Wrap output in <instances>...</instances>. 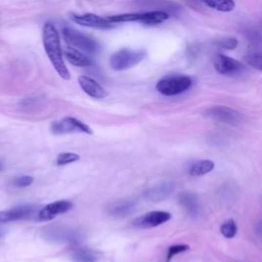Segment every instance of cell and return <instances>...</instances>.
Listing matches in <instances>:
<instances>
[{"mask_svg":"<svg viewBox=\"0 0 262 262\" xmlns=\"http://www.w3.org/2000/svg\"><path fill=\"white\" fill-rule=\"evenodd\" d=\"M63 38L66 43L75 49H78L82 52L96 53L100 50V44L93 38L85 35L84 33L75 30L70 27H65L63 29Z\"/></svg>","mask_w":262,"mask_h":262,"instance_id":"2","label":"cell"},{"mask_svg":"<svg viewBox=\"0 0 262 262\" xmlns=\"http://www.w3.org/2000/svg\"><path fill=\"white\" fill-rule=\"evenodd\" d=\"M35 208L32 206H21L9 210L0 211V223L28 219V218L33 216Z\"/></svg>","mask_w":262,"mask_h":262,"instance_id":"12","label":"cell"},{"mask_svg":"<svg viewBox=\"0 0 262 262\" xmlns=\"http://www.w3.org/2000/svg\"><path fill=\"white\" fill-rule=\"evenodd\" d=\"M1 169H2V163L0 162V170H1Z\"/></svg>","mask_w":262,"mask_h":262,"instance_id":"29","label":"cell"},{"mask_svg":"<svg viewBox=\"0 0 262 262\" xmlns=\"http://www.w3.org/2000/svg\"><path fill=\"white\" fill-rule=\"evenodd\" d=\"M42 40H43V46H44L45 52L51 65L53 66V68L56 69V71L63 79L69 80L71 78V75L63 59L61 39L59 32L57 28L54 27V25L46 23L43 26Z\"/></svg>","mask_w":262,"mask_h":262,"instance_id":"1","label":"cell"},{"mask_svg":"<svg viewBox=\"0 0 262 262\" xmlns=\"http://www.w3.org/2000/svg\"><path fill=\"white\" fill-rule=\"evenodd\" d=\"M172 215L166 211H152L139 216L133 221L135 227L151 228L165 223L171 219Z\"/></svg>","mask_w":262,"mask_h":262,"instance_id":"10","label":"cell"},{"mask_svg":"<svg viewBox=\"0 0 262 262\" xmlns=\"http://www.w3.org/2000/svg\"><path fill=\"white\" fill-rule=\"evenodd\" d=\"M73 203L67 200H62L50 203L39 211L38 219L41 221H49L56 218L59 214H64L72 210Z\"/></svg>","mask_w":262,"mask_h":262,"instance_id":"11","label":"cell"},{"mask_svg":"<svg viewBox=\"0 0 262 262\" xmlns=\"http://www.w3.org/2000/svg\"><path fill=\"white\" fill-rule=\"evenodd\" d=\"M134 208H135V205L133 202L123 201V202L115 203L111 207L110 213L114 216H126L132 213L134 211Z\"/></svg>","mask_w":262,"mask_h":262,"instance_id":"18","label":"cell"},{"mask_svg":"<svg viewBox=\"0 0 262 262\" xmlns=\"http://www.w3.org/2000/svg\"><path fill=\"white\" fill-rule=\"evenodd\" d=\"M33 181H34V178H33L32 176L23 175V176H20V177L16 178L14 181V184L18 188H26V187H29V185H31L33 183Z\"/></svg>","mask_w":262,"mask_h":262,"instance_id":"27","label":"cell"},{"mask_svg":"<svg viewBox=\"0 0 262 262\" xmlns=\"http://www.w3.org/2000/svg\"><path fill=\"white\" fill-rule=\"evenodd\" d=\"M193 80L185 75H168L162 78L156 85L157 90L166 96H174L183 93L191 88Z\"/></svg>","mask_w":262,"mask_h":262,"instance_id":"4","label":"cell"},{"mask_svg":"<svg viewBox=\"0 0 262 262\" xmlns=\"http://www.w3.org/2000/svg\"><path fill=\"white\" fill-rule=\"evenodd\" d=\"M214 69L215 71L224 76H234L243 73L246 69L245 66L239 61L229 58L224 54H217L214 59Z\"/></svg>","mask_w":262,"mask_h":262,"instance_id":"7","label":"cell"},{"mask_svg":"<svg viewBox=\"0 0 262 262\" xmlns=\"http://www.w3.org/2000/svg\"><path fill=\"white\" fill-rule=\"evenodd\" d=\"M179 202L182 204L185 209L190 211V213H196L198 211V201H196V196L192 194L183 193L179 196Z\"/></svg>","mask_w":262,"mask_h":262,"instance_id":"21","label":"cell"},{"mask_svg":"<svg viewBox=\"0 0 262 262\" xmlns=\"http://www.w3.org/2000/svg\"><path fill=\"white\" fill-rule=\"evenodd\" d=\"M65 57L75 67L86 68L92 65V61L88 57H86L82 51L73 47H68L65 50Z\"/></svg>","mask_w":262,"mask_h":262,"instance_id":"15","label":"cell"},{"mask_svg":"<svg viewBox=\"0 0 262 262\" xmlns=\"http://www.w3.org/2000/svg\"><path fill=\"white\" fill-rule=\"evenodd\" d=\"M78 82L82 90L93 98L101 100V98H105L108 95V92L104 87L88 76H80Z\"/></svg>","mask_w":262,"mask_h":262,"instance_id":"13","label":"cell"},{"mask_svg":"<svg viewBox=\"0 0 262 262\" xmlns=\"http://www.w3.org/2000/svg\"><path fill=\"white\" fill-rule=\"evenodd\" d=\"M80 160V156L75 154V153H62L58 156L57 159V165L58 166H65L68 164L77 162Z\"/></svg>","mask_w":262,"mask_h":262,"instance_id":"24","label":"cell"},{"mask_svg":"<svg viewBox=\"0 0 262 262\" xmlns=\"http://www.w3.org/2000/svg\"><path fill=\"white\" fill-rule=\"evenodd\" d=\"M207 116L216 121L231 125H238L243 121V115L241 113L224 106H215L211 108L207 112Z\"/></svg>","mask_w":262,"mask_h":262,"instance_id":"8","label":"cell"},{"mask_svg":"<svg viewBox=\"0 0 262 262\" xmlns=\"http://www.w3.org/2000/svg\"><path fill=\"white\" fill-rule=\"evenodd\" d=\"M146 57L144 50H132L123 48L112 54L110 59L111 68L115 71H125L134 67Z\"/></svg>","mask_w":262,"mask_h":262,"instance_id":"5","label":"cell"},{"mask_svg":"<svg viewBox=\"0 0 262 262\" xmlns=\"http://www.w3.org/2000/svg\"><path fill=\"white\" fill-rule=\"evenodd\" d=\"M220 232L224 238L233 239L238 233V226L233 219H229L221 224Z\"/></svg>","mask_w":262,"mask_h":262,"instance_id":"22","label":"cell"},{"mask_svg":"<svg viewBox=\"0 0 262 262\" xmlns=\"http://www.w3.org/2000/svg\"><path fill=\"white\" fill-rule=\"evenodd\" d=\"M74 262H96L97 257L89 249H78L72 254Z\"/></svg>","mask_w":262,"mask_h":262,"instance_id":"20","label":"cell"},{"mask_svg":"<svg viewBox=\"0 0 262 262\" xmlns=\"http://www.w3.org/2000/svg\"><path fill=\"white\" fill-rule=\"evenodd\" d=\"M247 64L256 70L262 71V51H252L246 56Z\"/></svg>","mask_w":262,"mask_h":262,"instance_id":"23","label":"cell"},{"mask_svg":"<svg viewBox=\"0 0 262 262\" xmlns=\"http://www.w3.org/2000/svg\"><path fill=\"white\" fill-rule=\"evenodd\" d=\"M190 250V246L187 244H178V245H173L168 248V253L166 257V262H170L172 258L180 253L187 252V251Z\"/></svg>","mask_w":262,"mask_h":262,"instance_id":"25","label":"cell"},{"mask_svg":"<svg viewBox=\"0 0 262 262\" xmlns=\"http://www.w3.org/2000/svg\"><path fill=\"white\" fill-rule=\"evenodd\" d=\"M71 20L76 24L101 30L113 29L115 26L108 20V18H103L94 14H83V15H71Z\"/></svg>","mask_w":262,"mask_h":262,"instance_id":"9","label":"cell"},{"mask_svg":"<svg viewBox=\"0 0 262 262\" xmlns=\"http://www.w3.org/2000/svg\"><path fill=\"white\" fill-rule=\"evenodd\" d=\"M215 44L218 47H221V48L228 49V50H233L238 46L239 43H238V40L234 37H224V38H221L219 40L215 41Z\"/></svg>","mask_w":262,"mask_h":262,"instance_id":"26","label":"cell"},{"mask_svg":"<svg viewBox=\"0 0 262 262\" xmlns=\"http://www.w3.org/2000/svg\"><path fill=\"white\" fill-rule=\"evenodd\" d=\"M51 131L54 134H67L73 132H83L86 134H92V130L78 119L73 117H66L61 121L54 122L51 126Z\"/></svg>","mask_w":262,"mask_h":262,"instance_id":"6","label":"cell"},{"mask_svg":"<svg viewBox=\"0 0 262 262\" xmlns=\"http://www.w3.org/2000/svg\"><path fill=\"white\" fill-rule=\"evenodd\" d=\"M49 240L59 241L62 243H71L76 240V234L72 231H65V229H53L51 233H48Z\"/></svg>","mask_w":262,"mask_h":262,"instance_id":"19","label":"cell"},{"mask_svg":"<svg viewBox=\"0 0 262 262\" xmlns=\"http://www.w3.org/2000/svg\"><path fill=\"white\" fill-rule=\"evenodd\" d=\"M202 1L212 9L221 13H229L235 8V0H202Z\"/></svg>","mask_w":262,"mask_h":262,"instance_id":"17","label":"cell"},{"mask_svg":"<svg viewBox=\"0 0 262 262\" xmlns=\"http://www.w3.org/2000/svg\"><path fill=\"white\" fill-rule=\"evenodd\" d=\"M172 191H173V184L170 182H165L148 190L145 193V196L146 199L151 200L153 202H160L163 199L167 198Z\"/></svg>","mask_w":262,"mask_h":262,"instance_id":"14","label":"cell"},{"mask_svg":"<svg viewBox=\"0 0 262 262\" xmlns=\"http://www.w3.org/2000/svg\"><path fill=\"white\" fill-rule=\"evenodd\" d=\"M215 167V164L211 160H199L193 163L190 167V174L192 176H203L211 172Z\"/></svg>","mask_w":262,"mask_h":262,"instance_id":"16","label":"cell"},{"mask_svg":"<svg viewBox=\"0 0 262 262\" xmlns=\"http://www.w3.org/2000/svg\"><path fill=\"white\" fill-rule=\"evenodd\" d=\"M169 19V15L163 10H152V12L137 13V14H122L109 17L112 23H131V22H138V23L146 26L158 25Z\"/></svg>","mask_w":262,"mask_h":262,"instance_id":"3","label":"cell"},{"mask_svg":"<svg viewBox=\"0 0 262 262\" xmlns=\"http://www.w3.org/2000/svg\"><path fill=\"white\" fill-rule=\"evenodd\" d=\"M2 236H3V231L1 229V227H0V239L2 238Z\"/></svg>","mask_w":262,"mask_h":262,"instance_id":"28","label":"cell"}]
</instances>
